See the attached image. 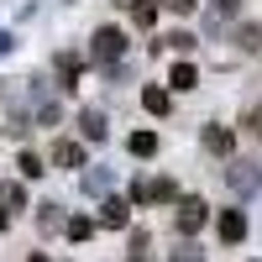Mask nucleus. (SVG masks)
<instances>
[{
  "label": "nucleus",
  "instance_id": "1",
  "mask_svg": "<svg viewBox=\"0 0 262 262\" xmlns=\"http://www.w3.org/2000/svg\"><path fill=\"white\" fill-rule=\"evenodd\" d=\"M131 200L137 205H173L179 200V184L173 179H137L131 184Z\"/></svg>",
  "mask_w": 262,
  "mask_h": 262
},
{
  "label": "nucleus",
  "instance_id": "2",
  "mask_svg": "<svg viewBox=\"0 0 262 262\" xmlns=\"http://www.w3.org/2000/svg\"><path fill=\"white\" fill-rule=\"evenodd\" d=\"M215 236H221L226 247H242L247 242V210L242 205H226L221 215H215Z\"/></svg>",
  "mask_w": 262,
  "mask_h": 262
},
{
  "label": "nucleus",
  "instance_id": "3",
  "mask_svg": "<svg viewBox=\"0 0 262 262\" xmlns=\"http://www.w3.org/2000/svg\"><path fill=\"white\" fill-rule=\"evenodd\" d=\"M173 226H179L184 236L205 231V226H210V205H205V200H194V194H189V200H179V215H173Z\"/></svg>",
  "mask_w": 262,
  "mask_h": 262
},
{
  "label": "nucleus",
  "instance_id": "4",
  "mask_svg": "<svg viewBox=\"0 0 262 262\" xmlns=\"http://www.w3.org/2000/svg\"><path fill=\"white\" fill-rule=\"evenodd\" d=\"M90 53H95L100 63H116V58L126 53V32H121V27H100L95 42H90Z\"/></svg>",
  "mask_w": 262,
  "mask_h": 262
},
{
  "label": "nucleus",
  "instance_id": "5",
  "mask_svg": "<svg viewBox=\"0 0 262 262\" xmlns=\"http://www.w3.org/2000/svg\"><path fill=\"white\" fill-rule=\"evenodd\" d=\"M48 163L53 168H84V142H53V152H48Z\"/></svg>",
  "mask_w": 262,
  "mask_h": 262
},
{
  "label": "nucleus",
  "instance_id": "6",
  "mask_svg": "<svg viewBox=\"0 0 262 262\" xmlns=\"http://www.w3.org/2000/svg\"><path fill=\"white\" fill-rule=\"evenodd\" d=\"M168 90H173V95L200 90V69H194V63H173V69H168Z\"/></svg>",
  "mask_w": 262,
  "mask_h": 262
},
{
  "label": "nucleus",
  "instance_id": "7",
  "mask_svg": "<svg viewBox=\"0 0 262 262\" xmlns=\"http://www.w3.org/2000/svg\"><path fill=\"white\" fill-rule=\"evenodd\" d=\"M142 105H147V116H168V111H173V90L147 84V90H142Z\"/></svg>",
  "mask_w": 262,
  "mask_h": 262
},
{
  "label": "nucleus",
  "instance_id": "8",
  "mask_svg": "<svg viewBox=\"0 0 262 262\" xmlns=\"http://www.w3.org/2000/svg\"><path fill=\"white\" fill-rule=\"evenodd\" d=\"M58 90H79V53H58Z\"/></svg>",
  "mask_w": 262,
  "mask_h": 262
},
{
  "label": "nucleus",
  "instance_id": "9",
  "mask_svg": "<svg viewBox=\"0 0 262 262\" xmlns=\"http://www.w3.org/2000/svg\"><path fill=\"white\" fill-rule=\"evenodd\" d=\"M126 152H131V158H152V152H158V131H131Z\"/></svg>",
  "mask_w": 262,
  "mask_h": 262
},
{
  "label": "nucleus",
  "instance_id": "10",
  "mask_svg": "<svg viewBox=\"0 0 262 262\" xmlns=\"http://www.w3.org/2000/svg\"><path fill=\"white\" fill-rule=\"evenodd\" d=\"M226 179H231V189H236V194H247V189H257V184H262V173H257V168H247V163H236Z\"/></svg>",
  "mask_w": 262,
  "mask_h": 262
},
{
  "label": "nucleus",
  "instance_id": "11",
  "mask_svg": "<svg viewBox=\"0 0 262 262\" xmlns=\"http://www.w3.org/2000/svg\"><path fill=\"white\" fill-rule=\"evenodd\" d=\"M79 137H84V142H105V116H100V111H84V116H79Z\"/></svg>",
  "mask_w": 262,
  "mask_h": 262
},
{
  "label": "nucleus",
  "instance_id": "12",
  "mask_svg": "<svg viewBox=\"0 0 262 262\" xmlns=\"http://www.w3.org/2000/svg\"><path fill=\"white\" fill-rule=\"evenodd\" d=\"M205 147H210V152H221V158H226V152L236 147V137H231L226 126H205Z\"/></svg>",
  "mask_w": 262,
  "mask_h": 262
},
{
  "label": "nucleus",
  "instance_id": "13",
  "mask_svg": "<svg viewBox=\"0 0 262 262\" xmlns=\"http://www.w3.org/2000/svg\"><path fill=\"white\" fill-rule=\"evenodd\" d=\"M100 221L111 226V231H116V226H126V221H131V210H126V200H105V205H100Z\"/></svg>",
  "mask_w": 262,
  "mask_h": 262
},
{
  "label": "nucleus",
  "instance_id": "14",
  "mask_svg": "<svg viewBox=\"0 0 262 262\" xmlns=\"http://www.w3.org/2000/svg\"><path fill=\"white\" fill-rule=\"evenodd\" d=\"M131 21H137V27H152V21H158V0H131Z\"/></svg>",
  "mask_w": 262,
  "mask_h": 262
},
{
  "label": "nucleus",
  "instance_id": "15",
  "mask_svg": "<svg viewBox=\"0 0 262 262\" xmlns=\"http://www.w3.org/2000/svg\"><path fill=\"white\" fill-rule=\"evenodd\" d=\"M63 231H69V242H90V236H95V221H90V215H74Z\"/></svg>",
  "mask_w": 262,
  "mask_h": 262
},
{
  "label": "nucleus",
  "instance_id": "16",
  "mask_svg": "<svg viewBox=\"0 0 262 262\" xmlns=\"http://www.w3.org/2000/svg\"><path fill=\"white\" fill-rule=\"evenodd\" d=\"M236 42H242L247 53H262V21H257V27H242V32H236Z\"/></svg>",
  "mask_w": 262,
  "mask_h": 262
},
{
  "label": "nucleus",
  "instance_id": "17",
  "mask_svg": "<svg viewBox=\"0 0 262 262\" xmlns=\"http://www.w3.org/2000/svg\"><path fill=\"white\" fill-rule=\"evenodd\" d=\"M42 173H48V168H42L37 152H21V179H42Z\"/></svg>",
  "mask_w": 262,
  "mask_h": 262
},
{
  "label": "nucleus",
  "instance_id": "18",
  "mask_svg": "<svg viewBox=\"0 0 262 262\" xmlns=\"http://www.w3.org/2000/svg\"><path fill=\"white\" fill-rule=\"evenodd\" d=\"M163 42H168V48H173V53H189V48H194V37H189V32H168Z\"/></svg>",
  "mask_w": 262,
  "mask_h": 262
},
{
  "label": "nucleus",
  "instance_id": "19",
  "mask_svg": "<svg viewBox=\"0 0 262 262\" xmlns=\"http://www.w3.org/2000/svg\"><path fill=\"white\" fill-rule=\"evenodd\" d=\"M37 226H42V231H58V205H42V210H37Z\"/></svg>",
  "mask_w": 262,
  "mask_h": 262
},
{
  "label": "nucleus",
  "instance_id": "20",
  "mask_svg": "<svg viewBox=\"0 0 262 262\" xmlns=\"http://www.w3.org/2000/svg\"><path fill=\"white\" fill-rule=\"evenodd\" d=\"M0 194H6V205H16V210L27 205V189H21V184H6V189H0Z\"/></svg>",
  "mask_w": 262,
  "mask_h": 262
},
{
  "label": "nucleus",
  "instance_id": "21",
  "mask_svg": "<svg viewBox=\"0 0 262 262\" xmlns=\"http://www.w3.org/2000/svg\"><path fill=\"white\" fill-rule=\"evenodd\" d=\"M163 6H168L173 16H194V6H200V0H163Z\"/></svg>",
  "mask_w": 262,
  "mask_h": 262
},
{
  "label": "nucleus",
  "instance_id": "22",
  "mask_svg": "<svg viewBox=\"0 0 262 262\" xmlns=\"http://www.w3.org/2000/svg\"><path fill=\"white\" fill-rule=\"evenodd\" d=\"M173 262H205V257H200V247H179V252H173Z\"/></svg>",
  "mask_w": 262,
  "mask_h": 262
},
{
  "label": "nucleus",
  "instance_id": "23",
  "mask_svg": "<svg viewBox=\"0 0 262 262\" xmlns=\"http://www.w3.org/2000/svg\"><path fill=\"white\" fill-rule=\"evenodd\" d=\"M247 131H252V137L262 142V111H247Z\"/></svg>",
  "mask_w": 262,
  "mask_h": 262
},
{
  "label": "nucleus",
  "instance_id": "24",
  "mask_svg": "<svg viewBox=\"0 0 262 262\" xmlns=\"http://www.w3.org/2000/svg\"><path fill=\"white\" fill-rule=\"evenodd\" d=\"M215 11H221V16H236V11H242V0H215Z\"/></svg>",
  "mask_w": 262,
  "mask_h": 262
},
{
  "label": "nucleus",
  "instance_id": "25",
  "mask_svg": "<svg viewBox=\"0 0 262 262\" xmlns=\"http://www.w3.org/2000/svg\"><path fill=\"white\" fill-rule=\"evenodd\" d=\"M6 226H11V215H6V210H0V231H6Z\"/></svg>",
  "mask_w": 262,
  "mask_h": 262
},
{
  "label": "nucleus",
  "instance_id": "26",
  "mask_svg": "<svg viewBox=\"0 0 262 262\" xmlns=\"http://www.w3.org/2000/svg\"><path fill=\"white\" fill-rule=\"evenodd\" d=\"M27 262H48V257H42V252H32V257H27Z\"/></svg>",
  "mask_w": 262,
  "mask_h": 262
},
{
  "label": "nucleus",
  "instance_id": "27",
  "mask_svg": "<svg viewBox=\"0 0 262 262\" xmlns=\"http://www.w3.org/2000/svg\"><path fill=\"white\" fill-rule=\"evenodd\" d=\"M111 6H126V11H131V0H111Z\"/></svg>",
  "mask_w": 262,
  "mask_h": 262
},
{
  "label": "nucleus",
  "instance_id": "28",
  "mask_svg": "<svg viewBox=\"0 0 262 262\" xmlns=\"http://www.w3.org/2000/svg\"><path fill=\"white\" fill-rule=\"evenodd\" d=\"M0 95H6V79H0Z\"/></svg>",
  "mask_w": 262,
  "mask_h": 262
},
{
  "label": "nucleus",
  "instance_id": "29",
  "mask_svg": "<svg viewBox=\"0 0 262 262\" xmlns=\"http://www.w3.org/2000/svg\"><path fill=\"white\" fill-rule=\"evenodd\" d=\"M137 262H147V257H137Z\"/></svg>",
  "mask_w": 262,
  "mask_h": 262
}]
</instances>
